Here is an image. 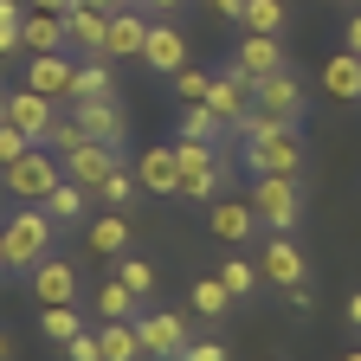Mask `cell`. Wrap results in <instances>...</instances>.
Wrapping results in <instances>:
<instances>
[{"mask_svg":"<svg viewBox=\"0 0 361 361\" xmlns=\"http://www.w3.org/2000/svg\"><path fill=\"white\" fill-rule=\"evenodd\" d=\"M0 271H7V233H0Z\"/></svg>","mask_w":361,"mask_h":361,"instance_id":"48","label":"cell"},{"mask_svg":"<svg viewBox=\"0 0 361 361\" xmlns=\"http://www.w3.org/2000/svg\"><path fill=\"white\" fill-rule=\"evenodd\" d=\"M342 32H348V52H355V59H361V13H355V20H348V26H342Z\"/></svg>","mask_w":361,"mask_h":361,"instance_id":"44","label":"cell"},{"mask_svg":"<svg viewBox=\"0 0 361 361\" xmlns=\"http://www.w3.org/2000/svg\"><path fill=\"white\" fill-rule=\"evenodd\" d=\"M116 155H123V149H110V142H84L78 155H65V180H78V188H97V180L116 168Z\"/></svg>","mask_w":361,"mask_h":361,"instance_id":"20","label":"cell"},{"mask_svg":"<svg viewBox=\"0 0 361 361\" xmlns=\"http://www.w3.org/2000/svg\"><path fill=\"white\" fill-rule=\"evenodd\" d=\"M233 135H239V149H245L252 180H258V174H297V168H303V135H297V123H284V116L252 110Z\"/></svg>","mask_w":361,"mask_h":361,"instance_id":"1","label":"cell"},{"mask_svg":"<svg viewBox=\"0 0 361 361\" xmlns=\"http://www.w3.org/2000/svg\"><path fill=\"white\" fill-rule=\"evenodd\" d=\"M84 142H90V135H84V129H78V123H71V116H65V123H59V129H52V142H45V149H59V161H65V155H78V149H84Z\"/></svg>","mask_w":361,"mask_h":361,"instance_id":"37","label":"cell"},{"mask_svg":"<svg viewBox=\"0 0 361 361\" xmlns=\"http://www.w3.org/2000/svg\"><path fill=\"white\" fill-rule=\"evenodd\" d=\"M129 239H135V233H129V219H123L116 207H110L104 219H90V226H84V245L97 252V258H123V252H129Z\"/></svg>","mask_w":361,"mask_h":361,"instance_id":"21","label":"cell"},{"mask_svg":"<svg viewBox=\"0 0 361 361\" xmlns=\"http://www.w3.org/2000/svg\"><path fill=\"white\" fill-rule=\"evenodd\" d=\"M65 39H71V32H65V13H32V7H26V52H32V59L65 52Z\"/></svg>","mask_w":361,"mask_h":361,"instance_id":"24","label":"cell"},{"mask_svg":"<svg viewBox=\"0 0 361 361\" xmlns=\"http://www.w3.org/2000/svg\"><path fill=\"white\" fill-rule=\"evenodd\" d=\"M90 316H97V323H135V316H142V297H135L123 278H110L97 297H90Z\"/></svg>","mask_w":361,"mask_h":361,"instance_id":"22","label":"cell"},{"mask_svg":"<svg viewBox=\"0 0 361 361\" xmlns=\"http://www.w3.org/2000/svg\"><path fill=\"white\" fill-rule=\"evenodd\" d=\"M78 7H97V13H123V0H78Z\"/></svg>","mask_w":361,"mask_h":361,"instance_id":"46","label":"cell"},{"mask_svg":"<svg viewBox=\"0 0 361 361\" xmlns=\"http://www.w3.org/2000/svg\"><path fill=\"white\" fill-rule=\"evenodd\" d=\"M213 13H219V20H233V26H239V20H245V0H213Z\"/></svg>","mask_w":361,"mask_h":361,"instance_id":"42","label":"cell"},{"mask_svg":"<svg viewBox=\"0 0 361 361\" xmlns=\"http://www.w3.org/2000/svg\"><path fill=\"white\" fill-rule=\"evenodd\" d=\"M65 32H71V45H78L84 59H104V45H110V13L71 7V13H65Z\"/></svg>","mask_w":361,"mask_h":361,"instance_id":"19","label":"cell"},{"mask_svg":"<svg viewBox=\"0 0 361 361\" xmlns=\"http://www.w3.org/2000/svg\"><path fill=\"white\" fill-rule=\"evenodd\" d=\"M7 123L26 135V142L45 149V142H52V129H59V110H52V97H39V90L20 84V90H7Z\"/></svg>","mask_w":361,"mask_h":361,"instance_id":"10","label":"cell"},{"mask_svg":"<svg viewBox=\"0 0 361 361\" xmlns=\"http://www.w3.org/2000/svg\"><path fill=\"white\" fill-rule=\"evenodd\" d=\"M142 65H149L155 78H174L180 65H188V39H180V26H174V20H155V26H149Z\"/></svg>","mask_w":361,"mask_h":361,"instance_id":"13","label":"cell"},{"mask_svg":"<svg viewBox=\"0 0 361 361\" xmlns=\"http://www.w3.org/2000/svg\"><path fill=\"white\" fill-rule=\"evenodd\" d=\"M116 278H123L135 297H149V290H155V264H149V258H135V252H123V258H116Z\"/></svg>","mask_w":361,"mask_h":361,"instance_id":"35","label":"cell"},{"mask_svg":"<svg viewBox=\"0 0 361 361\" xmlns=\"http://www.w3.org/2000/svg\"><path fill=\"white\" fill-rule=\"evenodd\" d=\"M252 90H258V110H264V116L303 123V84L290 78V65H284V71H271V78H258Z\"/></svg>","mask_w":361,"mask_h":361,"instance_id":"12","label":"cell"},{"mask_svg":"<svg viewBox=\"0 0 361 361\" xmlns=\"http://www.w3.org/2000/svg\"><path fill=\"white\" fill-rule=\"evenodd\" d=\"M207 233L219 239V245H252L258 233H264V219H258V207L252 200H207Z\"/></svg>","mask_w":361,"mask_h":361,"instance_id":"8","label":"cell"},{"mask_svg":"<svg viewBox=\"0 0 361 361\" xmlns=\"http://www.w3.org/2000/svg\"><path fill=\"white\" fill-rule=\"evenodd\" d=\"M245 32H284V0H245Z\"/></svg>","mask_w":361,"mask_h":361,"instance_id":"34","label":"cell"},{"mask_svg":"<svg viewBox=\"0 0 361 361\" xmlns=\"http://www.w3.org/2000/svg\"><path fill=\"white\" fill-rule=\"evenodd\" d=\"M71 84H78V65L65 52L26 59V90H39V97H71Z\"/></svg>","mask_w":361,"mask_h":361,"instance_id":"17","label":"cell"},{"mask_svg":"<svg viewBox=\"0 0 361 361\" xmlns=\"http://www.w3.org/2000/svg\"><path fill=\"white\" fill-rule=\"evenodd\" d=\"M97 342H104V361H149L135 323H97Z\"/></svg>","mask_w":361,"mask_h":361,"instance_id":"26","label":"cell"},{"mask_svg":"<svg viewBox=\"0 0 361 361\" xmlns=\"http://www.w3.org/2000/svg\"><path fill=\"white\" fill-rule=\"evenodd\" d=\"M348 329H355V336H361V290H355V297H348Z\"/></svg>","mask_w":361,"mask_h":361,"instance_id":"45","label":"cell"},{"mask_svg":"<svg viewBox=\"0 0 361 361\" xmlns=\"http://www.w3.org/2000/svg\"><path fill=\"white\" fill-rule=\"evenodd\" d=\"M0 361H13V342H7V336H0Z\"/></svg>","mask_w":361,"mask_h":361,"instance_id":"47","label":"cell"},{"mask_svg":"<svg viewBox=\"0 0 361 361\" xmlns=\"http://www.w3.org/2000/svg\"><path fill=\"white\" fill-rule=\"evenodd\" d=\"M174 161H180V200H219V174H226V161H219V149L213 142H180L174 135Z\"/></svg>","mask_w":361,"mask_h":361,"instance_id":"5","label":"cell"},{"mask_svg":"<svg viewBox=\"0 0 361 361\" xmlns=\"http://www.w3.org/2000/svg\"><path fill=\"white\" fill-rule=\"evenodd\" d=\"M26 278H32V297H39V303H78V271H71V258H59V252L39 258Z\"/></svg>","mask_w":361,"mask_h":361,"instance_id":"14","label":"cell"},{"mask_svg":"<svg viewBox=\"0 0 361 361\" xmlns=\"http://www.w3.org/2000/svg\"><path fill=\"white\" fill-rule=\"evenodd\" d=\"M135 194H142V180H135V168H123V161H116V168L97 180V188H90V200H104V207H116V213H123Z\"/></svg>","mask_w":361,"mask_h":361,"instance_id":"27","label":"cell"},{"mask_svg":"<svg viewBox=\"0 0 361 361\" xmlns=\"http://www.w3.org/2000/svg\"><path fill=\"white\" fill-rule=\"evenodd\" d=\"M0 123H7V97H0Z\"/></svg>","mask_w":361,"mask_h":361,"instance_id":"50","label":"cell"},{"mask_svg":"<svg viewBox=\"0 0 361 361\" xmlns=\"http://www.w3.org/2000/svg\"><path fill=\"white\" fill-rule=\"evenodd\" d=\"M149 13L142 7H123V13H110V45H104V59L116 65V59H142V45H149Z\"/></svg>","mask_w":361,"mask_h":361,"instance_id":"15","label":"cell"},{"mask_svg":"<svg viewBox=\"0 0 361 361\" xmlns=\"http://www.w3.org/2000/svg\"><path fill=\"white\" fill-rule=\"evenodd\" d=\"M135 180H142V194H180L174 142H168V149H142V155H135Z\"/></svg>","mask_w":361,"mask_h":361,"instance_id":"18","label":"cell"},{"mask_svg":"<svg viewBox=\"0 0 361 361\" xmlns=\"http://www.w3.org/2000/svg\"><path fill=\"white\" fill-rule=\"evenodd\" d=\"M26 7H32V13H71L78 0H26Z\"/></svg>","mask_w":361,"mask_h":361,"instance_id":"43","label":"cell"},{"mask_svg":"<svg viewBox=\"0 0 361 361\" xmlns=\"http://www.w3.org/2000/svg\"><path fill=\"white\" fill-rule=\"evenodd\" d=\"M71 97L84 104V97H116V71H110V59H84L78 65V84H71Z\"/></svg>","mask_w":361,"mask_h":361,"instance_id":"28","label":"cell"},{"mask_svg":"<svg viewBox=\"0 0 361 361\" xmlns=\"http://www.w3.org/2000/svg\"><path fill=\"white\" fill-rule=\"evenodd\" d=\"M84 200H90V188H78V180H59V188L45 194V213H52L59 226H78V219H84Z\"/></svg>","mask_w":361,"mask_h":361,"instance_id":"30","label":"cell"},{"mask_svg":"<svg viewBox=\"0 0 361 361\" xmlns=\"http://www.w3.org/2000/svg\"><path fill=\"white\" fill-rule=\"evenodd\" d=\"M252 207H258V219H264V233H297V219H303L297 174H258V180H252Z\"/></svg>","mask_w":361,"mask_h":361,"instance_id":"4","label":"cell"},{"mask_svg":"<svg viewBox=\"0 0 361 361\" xmlns=\"http://www.w3.org/2000/svg\"><path fill=\"white\" fill-rule=\"evenodd\" d=\"M123 7H135V0H123Z\"/></svg>","mask_w":361,"mask_h":361,"instance_id":"51","label":"cell"},{"mask_svg":"<svg viewBox=\"0 0 361 361\" xmlns=\"http://www.w3.org/2000/svg\"><path fill=\"white\" fill-rule=\"evenodd\" d=\"M39 336L65 348L71 336H84V310H78V303H45V310H39Z\"/></svg>","mask_w":361,"mask_h":361,"instance_id":"25","label":"cell"},{"mask_svg":"<svg viewBox=\"0 0 361 361\" xmlns=\"http://www.w3.org/2000/svg\"><path fill=\"white\" fill-rule=\"evenodd\" d=\"M71 123L90 135V142H110V149H123V135H129V123H123V104H116V97H84V104L71 110Z\"/></svg>","mask_w":361,"mask_h":361,"instance_id":"11","label":"cell"},{"mask_svg":"<svg viewBox=\"0 0 361 361\" xmlns=\"http://www.w3.org/2000/svg\"><path fill=\"white\" fill-rule=\"evenodd\" d=\"M135 336H142V355L149 361H180V348L194 342L174 310H142V316H135Z\"/></svg>","mask_w":361,"mask_h":361,"instance_id":"9","label":"cell"},{"mask_svg":"<svg viewBox=\"0 0 361 361\" xmlns=\"http://www.w3.org/2000/svg\"><path fill=\"white\" fill-rule=\"evenodd\" d=\"M135 7H142V13H149V20H174V13H180V7H188V0H135Z\"/></svg>","mask_w":361,"mask_h":361,"instance_id":"41","label":"cell"},{"mask_svg":"<svg viewBox=\"0 0 361 361\" xmlns=\"http://www.w3.org/2000/svg\"><path fill=\"white\" fill-rule=\"evenodd\" d=\"M180 361H226V342H188V348H180Z\"/></svg>","mask_w":361,"mask_h":361,"instance_id":"40","label":"cell"},{"mask_svg":"<svg viewBox=\"0 0 361 361\" xmlns=\"http://www.w3.org/2000/svg\"><path fill=\"white\" fill-rule=\"evenodd\" d=\"M323 90H329L336 104H361V59L355 52H336L323 65Z\"/></svg>","mask_w":361,"mask_h":361,"instance_id":"23","label":"cell"},{"mask_svg":"<svg viewBox=\"0 0 361 361\" xmlns=\"http://www.w3.org/2000/svg\"><path fill=\"white\" fill-rule=\"evenodd\" d=\"M258 278L271 284V290H310V264H303V252H297V239L290 233H278V239H264V258H258Z\"/></svg>","mask_w":361,"mask_h":361,"instance_id":"7","label":"cell"},{"mask_svg":"<svg viewBox=\"0 0 361 361\" xmlns=\"http://www.w3.org/2000/svg\"><path fill=\"white\" fill-rule=\"evenodd\" d=\"M219 284L233 290V297H252L264 278H258V264H252V258H226V264H219Z\"/></svg>","mask_w":361,"mask_h":361,"instance_id":"33","label":"cell"},{"mask_svg":"<svg viewBox=\"0 0 361 361\" xmlns=\"http://www.w3.org/2000/svg\"><path fill=\"white\" fill-rule=\"evenodd\" d=\"M342 361H361V348H348V355H342Z\"/></svg>","mask_w":361,"mask_h":361,"instance_id":"49","label":"cell"},{"mask_svg":"<svg viewBox=\"0 0 361 361\" xmlns=\"http://www.w3.org/2000/svg\"><path fill=\"white\" fill-rule=\"evenodd\" d=\"M26 149H39V142H26V135H20L13 123H0V168H7V161H20Z\"/></svg>","mask_w":361,"mask_h":361,"instance_id":"38","label":"cell"},{"mask_svg":"<svg viewBox=\"0 0 361 361\" xmlns=\"http://www.w3.org/2000/svg\"><path fill=\"white\" fill-rule=\"evenodd\" d=\"M168 84L180 90V104H207V90H213V71H194V65H180Z\"/></svg>","mask_w":361,"mask_h":361,"instance_id":"36","label":"cell"},{"mask_svg":"<svg viewBox=\"0 0 361 361\" xmlns=\"http://www.w3.org/2000/svg\"><path fill=\"white\" fill-rule=\"evenodd\" d=\"M0 180H7V194H13L20 207H45V194L65 180V161H59L52 149H26L20 161L0 168Z\"/></svg>","mask_w":361,"mask_h":361,"instance_id":"3","label":"cell"},{"mask_svg":"<svg viewBox=\"0 0 361 361\" xmlns=\"http://www.w3.org/2000/svg\"><path fill=\"white\" fill-rule=\"evenodd\" d=\"M207 110L219 116V129H239L252 110H258V90H252V78L239 71V65H226V71H213V90H207Z\"/></svg>","mask_w":361,"mask_h":361,"instance_id":"6","label":"cell"},{"mask_svg":"<svg viewBox=\"0 0 361 361\" xmlns=\"http://www.w3.org/2000/svg\"><path fill=\"white\" fill-rule=\"evenodd\" d=\"M174 135H180V142H213V135H226V129H219V116H213L207 104H188V110H180V123H174Z\"/></svg>","mask_w":361,"mask_h":361,"instance_id":"31","label":"cell"},{"mask_svg":"<svg viewBox=\"0 0 361 361\" xmlns=\"http://www.w3.org/2000/svg\"><path fill=\"white\" fill-rule=\"evenodd\" d=\"M233 65L258 84V78H271V71H284V45H278V32H245L239 39V52H233Z\"/></svg>","mask_w":361,"mask_h":361,"instance_id":"16","label":"cell"},{"mask_svg":"<svg viewBox=\"0 0 361 361\" xmlns=\"http://www.w3.org/2000/svg\"><path fill=\"white\" fill-rule=\"evenodd\" d=\"M233 303H239V297H233V290H226L219 278H200V284H194V310L207 316V323H219V316H226V310H233Z\"/></svg>","mask_w":361,"mask_h":361,"instance_id":"32","label":"cell"},{"mask_svg":"<svg viewBox=\"0 0 361 361\" xmlns=\"http://www.w3.org/2000/svg\"><path fill=\"white\" fill-rule=\"evenodd\" d=\"M7 271H32L39 258H52V239H59V219L45 213V207H20L7 226Z\"/></svg>","mask_w":361,"mask_h":361,"instance_id":"2","label":"cell"},{"mask_svg":"<svg viewBox=\"0 0 361 361\" xmlns=\"http://www.w3.org/2000/svg\"><path fill=\"white\" fill-rule=\"evenodd\" d=\"M26 52V0H0V59Z\"/></svg>","mask_w":361,"mask_h":361,"instance_id":"29","label":"cell"},{"mask_svg":"<svg viewBox=\"0 0 361 361\" xmlns=\"http://www.w3.org/2000/svg\"><path fill=\"white\" fill-rule=\"evenodd\" d=\"M65 355H71V361H104V342H97V329L71 336V342H65Z\"/></svg>","mask_w":361,"mask_h":361,"instance_id":"39","label":"cell"}]
</instances>
